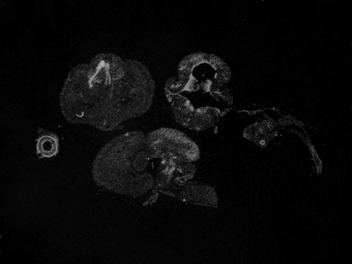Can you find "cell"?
Returning a JSON list of instances; mask_svg holds the SVG:
<instances>
[{"mask_svg": "<svg viewBox=\"0 0 352 264\" xmlns=\"http://www.w3.org/2000/svg\"><path fill=\"white\" fill-rule=\"evenodd\" d=\"M155 94V82L144 64L113 53H100L70 71L60 103L70 123L108 132L148 112Z\"/></svg>", "mask_w": 352, "mask_h": 264, "instance_id": "obj_1", "label": "cell"}, {"mask_svg": "<svg viewBox=\"0 0 352 264\" xmlns=\"http://www.w3.org/2000/svg\"><path fill=\"white\" fill-rule=\"evenodd\" d=\"M155 165L145 134L129 132L116 136L98 154L92 167L96 183L118 194L141 196L155 186Z\"/></svg>", "mask_w": 352, "mask_h": 264, "instance_id": "obj_2", "label": "cell"}, {"mask_svg": "<svg viewBox=\"0 0 352 264\" xmlns=\"http://www.w3.org/2000/svg\"><path fill=\"white\" fill-rule=\"evenodd\" d=\"M231 75L227 64L213 54H190L178 66L182 90L185 92L201 90L214 96L230 81Z\"/></svg>", "mask_w": 352, "mask_h": 264, "instance_id": "obj_3", "label": "cell"}, {"mask_svg": "<svg viewBox=\"0 0 352 264\" xmlns=\"http://www.w3.org/2000/svg\"><path fill=\"white\" fill-rule=\"evenodd\" d=\"M146 148L153 160L193 163L200 158L197 145L182 132L160 128L145 135Z\"/></svg>", "mask_w": 352, "mask_h": 264, "instance_id": "obj_4", "label": "cell"}, {"mask_svg": "<svg viewBox=\"0 0 352 264\" xmlns=\"http://www.w3.org/2000/svg\"><path fill=\"white\" fill-rule=\"evenodd\" d=\"M195 172V167L192 163L159 161L155 172V186L153 192L164 194L169 190L181 186L192 180Z\"/></svg>", "mask_w": 352, "mask_h": 264, "instance_id": "obj_5", "label": "cell"}, {"mask_svg": "<svg viewBox=\"0 0 352 264\" xmlns=\"http://www.w3.org/2000/svg\"><path fill=\"white\" fill-rule=\"evenodd\" d=\"M166 194L185 203L200 205L203 207L217 208L219 199L215 190L199 182L186 183L168 190Z\"/></svg>", "mask_w": 352, "mask_h": 264, "instance_id": "obj_6", "label": "cell"}, {"mask_svg": "<svg viewBox=\"0 0 352 264\" xmlns=\"http://www.w3.org/2000/svg\"><path fill=\"white\" fill-rule=\"evenodd\" d=\"M221 111L214 107H202L195 110L187 127L196 132H202L215 126L219 121Z\"/></svg>", "mask_w": 352, "mask_h": 264, "instance_id": "obj_7", "label": "cell"}, {"mask_svg": "<svg viewBox=\"0 0 352 264\" xmlns=\"http://www.w3.org/2000/svg\"><path fill=\"white\" fill-rule=\"evenodd\" d=\"M37 155L40 159L52 158L56 156L58 153V136L50 132H45L37 139Z\"/></svg>", "mask_w": 352, "mask_h": 264, "instance_id": "obj_8", "label": "cell"}, {"mask_svg": "<svg viewBox=\"0 0 352 264\" xmlns=\"http://www.w3.org/2000/svg\"><path fill=\"white\" fill-rule=\"evenodd\" d=\"M201 91V90H200ZM182 91L180 89V81L179 77H173L169 79L165 84L166 97L173 95ZM212 95V94H211ZM219 103L231 105L232 104V96L226 87L213 96Z\"/></svg>", "mask_w": 352, "mask_h": 264, "instance_id": "obj_9", "label": "cell"}, {"mask_svg": "<svg viewBox=\"0 0 352 264\" xmlns=\"http://www.w3.org/2000/svg\"><path fill=\"white\" fill-rule=\"evenodd\" d=\"M267 121H263L261 123H256L245 130L244 136L248 139L263 148L264 145L268 143L267 139H272L268 134L273 130L272 127H267Z\"/></svg>", "mask_w": 352, "mask_h": 264, "instance_id": "obj_10", "label": "cell"}]
</instances>
